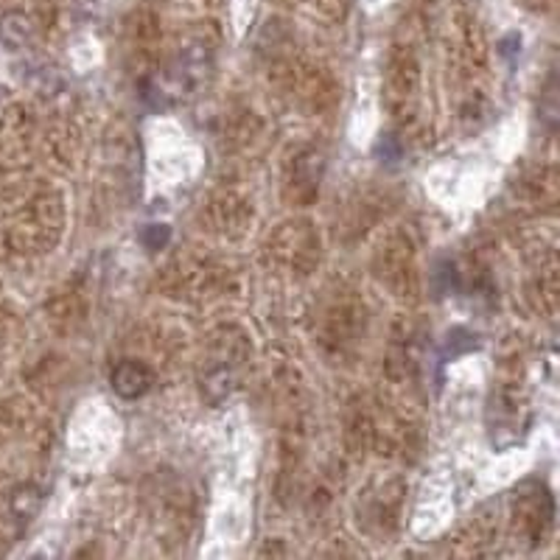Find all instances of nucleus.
Masks as SVG:
<instances>
[{
	"label": "nucleus",
	"instance_id": "1",
	"mask_svg": "<svg viewBox=\"0 0 560 560\" xmlns=\"http://www.w3.org/2000/svg\"><path fill=\"white\" fill-rule=\"evenodd\" d=\"M152 387V370L140 362H121L112 370V390L121 398H140Z\"/></svg>",
	"mask_w": 560,
	"mask_h": 560
},
{
	"label": "nucleus",
	"instance_id": "2",
	"mask_svg": "<svg viewBox=\"0 0 560 560\" xmlns=\"http://www.w3.org/2000/svg\"><path fill=\"white\" fill-rule=\"evenodd\" d=\"M29 34H31V29H29V20L23 14H6L0 20V39H4L6 45H12V48L23 45Z\"/></svg>",
	"mask_w": 560,
	"mask_h": 560
},
{
	"label": "nucleus",
	"instance_id": "3",
	"mask_svg": "<svg viewBox=\"0 0 560 560\" xmlns=\"http://www.w3.org/2000/svg\"><path fill=\"white\" fill-rule=\"evenodd\" d=\"M39 505H43V496H39V490L34 485L17 488L14 496H12V510H14L17 518H23V522H29L31 515H37Z\"/></svg>",
	"mask_w": 560,
	"mask_h": 560
},
{
	"label": "nucleus",
	"instance_id": "4",
	"mask_svg": "<svg viewBox=\"0 0 560 560\" xmlns=\"http://www.w3.org/2000/svg\"><path fill=\"white\" fill-rule=\"evenodd\" d=\"M169 235H171L169 225H149L144 230V242H146L149 250H160V247L169 242Z\"/></svg>",
	"mask_w": 560,
	"mask_h": 560
}]
</instances>
